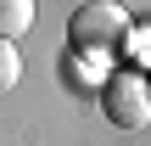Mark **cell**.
I'll list each match as a JSON object with an SVG mask.
<instances>
[{
    "mask_svg": "<svg viewBox=\"0 0 151 146\" xmlns=\"http://www.w3.org/2000/svg\"><path fill=\"white\" fill-rule=\"evenodd\" d=\"M67 39H73V51H78L84 62L118 56V51H123V39H129V11H123V6H112V0H90V6H78V11H73Z\"/></svg>",
    "mask_w": 151,
    "mask_h": 146,
    "instance_id": "obj_1",
    "label": "cell"
},
{
    "mask_svg": "<svg viewBox=\"0 0 151 146\" xmlns=\"http://www.w3.org/2000/svg\"><path fill=\"white\" fill-rule=\"evenodd\" d=\"M34 28V6L28 0H0V39L11 45L17 34H28Z\"/></svg>",
    "mask_w": 151,
    "mask_h": 146,
    "instance_id": "obj_3",
    "label": "cell"
},
{
    "mask_svg": "<svg viewBox=\"0 0 151 146\" xmlns=\"http://www.w3.org/2000/svg\"><path fill=\"white\" fill-rule=\"evenodd\" d=\"M17 79H22V56H17V45L0 39V90H11Z\"/></svg>",
    "mask_w": 151,
    "mask_h": 146,
    "instance_id": "obj_4",
    "label": "cell"
},
{
    "mask_svg": "<svg viewBox=\"0 0 151 146\" xmlns=\"http://www.w3.org/2000/svg\"><path fill=\"white\" fill-rule=\"evenodd\" d=\"M101 101H106V118H112L118 129L151 124V84L140 73H112V79L101 84Z\"/></svg>",
    "mask_w": 151,
    "mask_h": 146,
    "instance_id": "obj_2",
    "label": "cell"
}]
</instances>
